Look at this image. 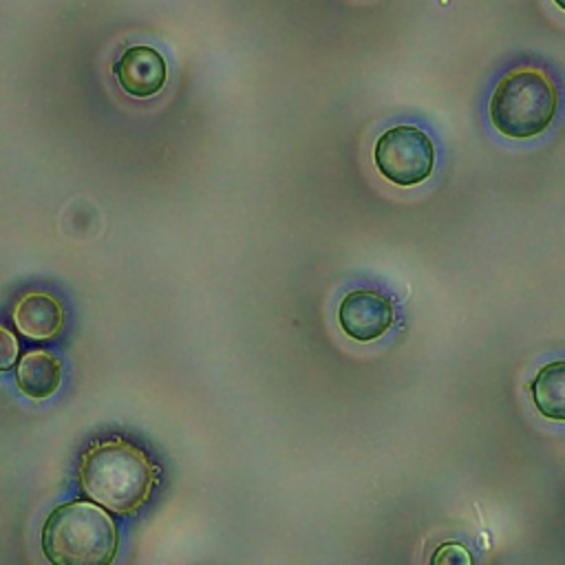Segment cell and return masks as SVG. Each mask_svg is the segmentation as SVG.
Returning a JSON list of instances; mask_svg holds the SVG:
<instances>
[{
  "label": "cell",
  "instance_id": "6da1fadb",
  "mask_svg": "<svg viewBox=\"0 0 565 565\" xmlns=\"http://www.w3.org/2000/svg\"><path fill=\"white\" fill-rule=\"evenodd\" d=\"M159 468L126 439H99L79 461V486L90 501L117 514H135L152 494Z\"/></svg>",
  "mask_w": 565,
  "mask_h": 565
},
{
  "label": "cell",
  "instance_id": "7a4b0ae2",
  "mask_svg": "<svg viewBox=\"0 0 565 565\" xmlns=\"http://www.w3.org/2000/svg\"><path fill=\"white\" fill-rule=\"evenodd\" d=\"M42 552L60 565H106L117 552V527L90 501L64 503L42 525Z\"/></svg>",
  "mask_w": 565,
  "mask_h": 565
},
{
  "label": "cell",
  "instance_id": "3957f363",
  "mask_svg": "<svg viewBox=\"0 0 565 565\" xmlns=\"http://www.w3.org/2000/svg\"><path fill=\"white\" fill-rule=\"evenodd\" d=\"M558 93L539 68L510 71L494 88L488 106L492 126L512 139L541 135L554 119Z\"/></svg>",
  "mask_w": 565,
  "mask_h": 565
},
{
  "label": "cell",
  "instance_id": "277c9868",
  "mask_svg": "<svg viewBox=\"0 0 565 565\" xmlns=\"http://www.w3.org/2000/svg\"><path fill=\"white\" fill-rule=\"evenodd\" d=\"M373 161L386 181L411 188L430 177L435 168V146L422 128L402 124L377 137Z\"/></svg>",
  "mask_w": 565,
  "mask_h": 565
},
{
  "label": "cell",
  "instance_id": "5b68a950",
  "mask_svg": "<svg viewBox=\"0 0 565 565\" xmlns=\"http://www.w3.org/2000/svg\"><path fill=\"white\" fill-rule=\"evenodd\" d=\"M393 302L373 289L349 291L338 307V324L355 342H371L393 324Z\"/></svg>",
  "mask_w": 565,
  "mask_h": 565
},
{
  "label": "cell",
  "instance_id": "8992f818",
  "mask_svg": "<svg viewBox=\"0 0 565 565\" xmlns=\"http://www.w3.org/2000/svg\"><path fill=\"white\" fill-rule=\"evenodd\" d=\"M113 73L124 93H128L132 97H141V99L161 93V88L166 86V79H168L166 60L152 46L126 49L117 57Z\"/></svg>",
  "mask_w": 565,
  "mask_h": 565
},
{
  "label": "cell",
  "instance_id": "52a82bcc",
  "mask_svg": "<svg viewBox=\"0 0 565 565\" xmlns=\"http://www.w3.org/2000/svg\"><path fill=\"white\" fill-rule=\"evenodd\" d=\"M13 322L22 335L31 340H49L55 338L64 324V307L51 294L29 291L18 300Z\"/></svg>",
  "mask_w": 565,
  "mask_h": 565
},
{
  "label": "cell",
  "instance_id": "ba28073f",
  "mask_svg": "<svg viewBox=\"0 0 565 565\" xmlns=\"http://www.w3.org/2000/svg\"><path fill=\"white\" fill-rule=\"evenodd\" d=\"M15 382L20 391L33 399L51 397L62 382V362L46 351H29L22 355Z\"/></svg>",
  "mask_w": 565,
  "mask_h": 565
},
{
  "label": "cell",
  "instance_id": "9c48e42d",
  "mask_svg": "<svg viewBox=\"0 0 565 565\" xmlns=\"http://www.w3.org/2000/svg\"><path fill=\"white\" fill-rule=\"evenodd\" d=\"M530 395L543 417L565 422V360L541 366L530 382Z\"/></svg>",
  "mask_w": 565,
  "mask_h": 565
},
{
  "label": "cell",
  "instance_id": "30bf717a",
  "mask_svg": "<svg viewBox=\"0 0 565 565\" xmlns=\"http://www.w3.org/2000/svg\"><path fill=\"white\" fill-rule=\"evenodd\" d=\"M15 360H18V340L9 329L0 327V373L11 369Z\"/></svg>",
  "mask_w": 565,
  "mask_h": 565
},
{
  "label": "cell",
  "instance_id": "8fae6325",
  "mask_svg": "<svg viewBox=\"0 0 565 565\" xmlns=\"http://www.w3.org/2000/svg\"><path fill=\"white\" fill-rule=\"evenodd\" d=\"M439 550H444V552H448V558L450 561H459V563H470V556H468V552L461 547V545H457V543H446V545H441ZM448 558H444L441 563H446Z\"/></svg>",
  "mask_w": 565,
  "mask_h": 565
},
{
  "label": "cell",
  "instance_id": "7c38bea8",
  "mask_svg": "<svg viewBox=\"0 0 565 565\" xmlns=\"http://www.w3.org/2000/svg\"><path fill=\"white\" fill-rule=\"evenodd\" d=\"M554 2H556V7H561L565 11V0H554Z\"/></svg>",
  "mask_w": 565,
  "mask_h": 565
}]
</instances>
